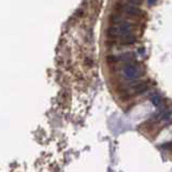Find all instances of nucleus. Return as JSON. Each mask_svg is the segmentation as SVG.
I'll list each match as a JSON object with an SVG mask.
<instances>
[{
  "mask_svg": "<svg viewBox=\"0 0 172 172\" xmlns=\"http://www.w3.org/2000/svg\"><path fill=\"white\" fill-rule=\"evenodd\" d=\"M145 70L142 66L136 63H127L123 67V74L125 79L130 80V81H138L141 76H144Z\"/></svg>",
  "mask_w": 172,
  "mask_h": 172,
  "instance_id": "obj_1",
  "label": "nucleus"
},
{
  "mask_svg": "<svg viewBox=\"0 0 172 172\" xmlns=\"http://www.w3.org/2000/svg\"><path fill=\"white\" fill-rule=\"evenodd\" d=\"M150 99H151V101L153 102V104L154 105H159V104L162 103V96L159 94H153L151 97H150Z\"/></svg>",
  "mask_w": 172,
  "mask_h": 172,
  "instance_id": "obj_7",
  "label": "nucleus"
},
{
  "mask_svg": "<svg viewBox=\"0 0 172 172\" xmlns=\"http://www.w3.org/2000/svg\"><path fill=\"white\" fill-rule=\"evenodd\" d=\"M107 32L111 38H123V37L131 34V24L123 19L114 26H110Z\"/></svg>",
  "mask_w": 172,
  "mask_h": 172,
  "instance_id": "obj_2",
  "label": "nucleus"
},
{
  "mask_svg": "<svg viewBox=\"0 0 172 172\" xmlns=\"http://www.w3.org/2000/svg\"><path fill=\"white\" fill-rule=\"evenodd\" d=\"M132 59H135V54L131 52H125L117 56V61H128V63H131Z\"/></svg>",
  "mask_w": 172,
  "mask_h": 172,
  "instance_id": "obj_6",
  "label": "nucleus"
},
{
  "mask_svg": "<svg viewBox=\"0 0 172 172\" xmlns=\"http://www.w3.org/2000/svg\"><path fill=\"white\" fill-rule=\"evenodd\" d=\"M124 11L126 13H128L129 15H132V16H140L141 14V10L136 7V5H132L130 3H128L124 7Z\"/></svg>",
  "mask_w": 172,
  "mask_h": 172,
  "instance_id": "obj_4",
  "label": "nucleus"
},
{
  "mask_svg": "<svg viewBox=\"0 0 172 172\" xmlns=\"http://www.w3.org/2000/svg\"><path fill=\"white\" fill-rule=\"evenodd\" d=\"M137 38L135 34H128V36L123 37V38H120V45H131L133 43H136Z\"/></svg>",
  "mask_w": 172,
  "mask_h": 172,
  "instance_id": "obj_5",
  "label": "nucleus"
},
{
  "mask_svg": "<svg viewBox=\"0 0 172 172\" xmlns=\"http://www.w3.org/2000/svg\"><path fill=\"white\" fill-rule=\"evenodd\" d=\"M149 88V82L146 81H133L130 83V85L128 86V95L135 94V95H140L143 94Z\"/></svg>",
  "mask_w": 172,
  "mask_h": 172,
  "instance_id": "obj_3",
  "label": "nucleus"
}]
</instances>
